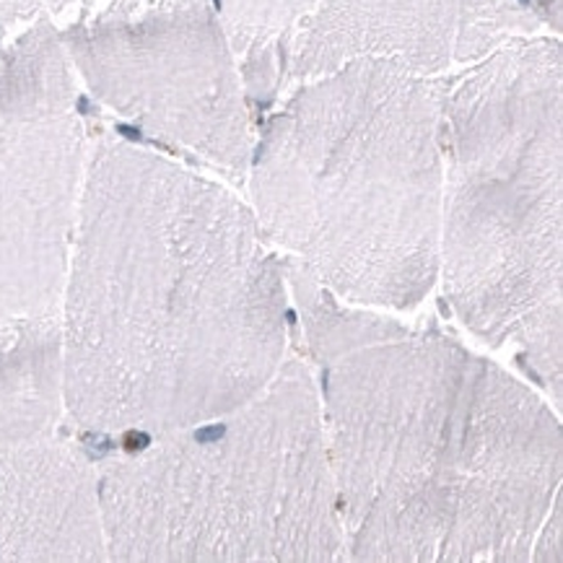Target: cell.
Returning <instances> with one entry per match:
<instances>
[{"label":"cell","mask_w":563,"mask_h":563,"mask_svg":"<svg viewBox=\"0 0 563 563\" xmlns=\"http://www.w3.org/2000/svg\"><path fill=\"white\" fill-rule=\"evenodd\" d=\"M284 257L227 187L91 141L65 280V418L135 442L227 416L286 361Z\"/></svg>","instance_id":"cell-1"},{"label":"cell","mask_w":563,"mask_h":563,"mask_svg":"<svg viewBox=\"0 0 563 563\" xmlns=\"http://www.w3.org/2000/svg\"><path fill=\"white\" fill-rule=\"evenodd\" d=\"M345 561L525 563L563 478L536 389L439 328L320 366Z\"/></svg>","instance_id":"cell-2"},{"label":"cell","mask_w":563,"mask_h":563,"mask_svg":"<svg viewBox=\"0 0 563 563\" xmlns=\"http://www.w3.org/2000/svg\"><path fill=\"white\" fill-rule=\"evenodd\" d=\"M252 211L335 296L397 312L439 280V76L361 57L288 89L255 130Z\"/></svg>","instance_id":"cell-3"},{"label":"cell","mask_w":563,"mask_h":563,"mask_svg":"<svg viewBox=\"0 0 563 563\" xmlns=\"http://www.w3.org/2000/svg\"><path fill=\"white\" fill-rule=\"evenodd\" d=\"M439 141L446 301L561 402V42L522 37L439 76Z\"/></svg>","instance_id":"cell-4"},{"label":"cell","mask_w":563,"mask_h":563,"mask_svg":"<svg viewBox=\"0 0 563 563\" xmlns=\"http://www.w3.org/2000/svg\"><path fill=\"white\" fill-rule=\"evenodd\" d=\"M97 467L110 561H345L320 387L299 356L227 416Z\"/></svg>","instance_id":"cell-5"},{"label":"cell","mask_w":563,"mask_h":563,"mask_svg":"<svg viewBox=\"0 0 563 563\" xmlns=\"http://www.w3.org/2000/svg\"><path fill=\"white\" fill-rule=\"evenodd\" d=\"M63 42L86 89L151 139L244 183L257 120L213 0L76 13Z\"/></svg>","instance_id":"cell-6"},{"label":"cell","mask_w":563,"mask_h":563,"mask_svg":"<svg viewBox=\"0 0 563 563\" xmlns=\"http://www.w3.org/2000/svg\"><path fill=\"white\" fill-rule=\"evenodd\" d=\"M540 26L532 0H322L278 45L280 93L361 57L437 78Z\"/></svg>","instance_id":"cell-7"},{"label":"cell","mask_w":563,"mask_h":563,"mask_svg":"<svg viewBox=\"0 0 563 563\" xmlns=\"http://www.w3.org/2000/svg\"><path fill=\"white\" fill-rule=\"evenodd\" d=\"M89 146L76 112L0 125V335L60 317Z\"/></svg>","instance_id":"cell-8"},{"label":"cell","mask_w":563,"mask_h":563,"mask_svg":"<svg viewBox=\"0 0 563 563\" xmlns=\"http://www.w3.org/2000/svg\"><path fill=\"white\" fill-rule=\"evenodd\" d=\"M107 559L97 465L60 434L0 444V563Z\"/></svg>","instance_id":"cell-9"},{"label":"cell","mask_w":563,"mask_h":563,"mask_svg":"<svg viewBox=\"0 0 563 563\" xmlns=\"http://www.w3.org/2000/svg\"><path fill=\"white\" fill-rule=\"evenodd\" d=\"M63 418L60 317L0 335V444L53 437Z\"/></svg>","instance_id":"cell-10"},{"label":"cell","mask_w":563,"mask_h":563,"mask_svg":"<svg viewBox=\"0 0 563 563\" xmlns=\"http://www.w3.org/2000/svg\"><path fill=\"white\" fill-rule=\"evenodd\" d=\"M320 3L322 0H213L240 60L242 84L255 118L280 97L278 45Z\"/></svg>","instance_id":"cell-11"},{"label":"cell","mask_w":563,"mask_h":563,"mask_svg":"<svg viewBox=\"0 0 563 563\" xmlns=\"http://www.w3.org/2000/svg\"><path fill=\"white\" fill-rule=\"evenodd\" d=\"M284 276L288 299L299 314V330L305 333L307 356L317 366L328 364L343 353H351L364 345L393 341L406 333V324L372 314L366 309L343 307L341 296L320 284L305 265L294 257H284Z\"/></svg>","instance_id":"cell-12"},{"label":"cell","mask_w":563,"mask_h":563,"mask_svg":"<svg viewBox=\"0 0 563 563\" xmlns=\"http://www.w3.org/2000/svg\"><path fill=\"white\" fill-rule=\"evenodd\" d=\"M532 563H561L563 561V490L553 499L543 527L538 530L530 553Z\"/></svg>","instance_id":"cell-13"},{"label":"cell","mask_w":563,"mask_h":563,"mask_svg":"<svg viewBox=\"0 0 563 563\" xmlns=\"http://www.w3.org/2000/svg\"><path fill=\"white\" fill-rule=\"evenodd\" d=\"M122 3H146V0H45V5L53 16H63V13H84L93 9H104V5H122Z\"/></svg>","instance_id":"cell-14"},{"label":"cell","mask_w":563,"mask_h":563,"mask_svg":"<svg viewBox=\"0 0 563 563\" xmlns=\"http://www.w3.org/2000/svg\"><path fill=\"white\" fill-rule=\"evenodd\" d=\"M532 3H536L543 24H553V29L561 26V0H532Z\"/></svg>","instance_id":"cell-15"}]
</instances>
